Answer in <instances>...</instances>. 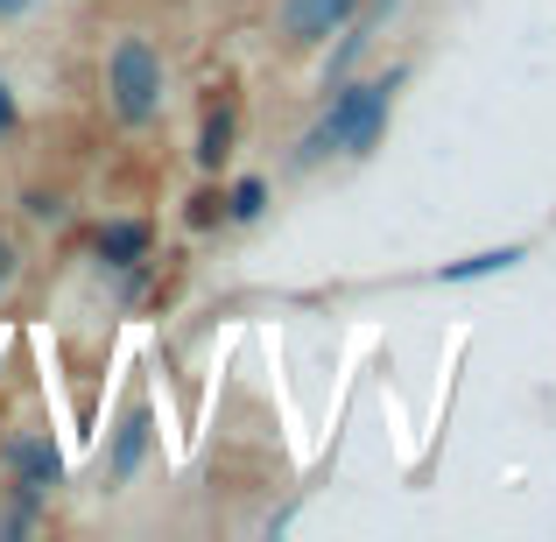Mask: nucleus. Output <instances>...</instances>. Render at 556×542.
<instances>
[{
    "instance_id": "f257e3e1",
    "label": "nucleus",
    "mask_w": 556,
    "mask_h": 542,
    "mask_svg": "<svg viewBox=\"0 0 556 542\" xmlns=\"http://www.w3.org/2000/svg\"><path fill=\"white\" fill-rule=\"evenodd\" d=\"M388 92H394V78L345 85V92L331 99V113L317 121V135L303 141V163H311V155H331V149H374L380 121H388Z\"/></svg>"
},
{
    "instance_id": "f03ea898",
    "label": "nucleus",
    "mask_w": 556,
    "mask_h": 542,
    "mask_svg": "<svg viewBox=\"0 0 556 542\" xmlns=\"http://www.w3.org/2000/svg\"><path fill=\"white\" fill-rule=\"evenodd\" d=\"M113 106H121V121H149L163 106V64H155L149 42H121L113 50Z\"/></svg>"
},
{
    "instance_id": "7ed1b4c3",
    "label": "nucleus",
    "mask_w": 556,
    "mask_h": 542,
    "mask_svg": "<svg viewBox=\"0 0 556 542\" xmlns=\"http://www.w3.org/2000/svg\"><path fill=\"white\" fill-rule=\"evenodd\" d=\"M56 479H64V458H56L50 437H28V444H14V487H22L28 501H42Z\"/></svg>"
},
{
    "instance_id": "20e7f679",
    "label": "nucleus",
    "mask_w": 556,
    "mask_h": 542,
    "mask_svg": "<svg viewBox=\"0 0 556 542\" xmlns=\"http://www.w3.org/2000/svg\"><path fill=\"white\" fill-rule=\"evenodd\" d=\"M353 8H359V0H289V8H282V28L296 42H311V36H325V28H339Z\"/></svg>"
},
{
    "instance_id": "39448f33",
    "label": "nucleus",
    "mask_w": 556,
    "mask_h": 542,
    "mask_svg": "<svg viewBox=\"0 0 556 542\" xmlns=\"http://www.w3.org/2000/svg\"><path fill=\"white\" fill-rule=\"evenodd\" d=\"M141 254H149V226H135V218H121V226L99 232V261H113V268H135Z\"/></svg>"
},
{
    "instance_id": "423d86ee",
    "label": "nucleus",
    "mask_w": 556,
    "mask_h": 542,
    "mask_svg": "<svg viewBox=\"0 0 556 542\" xmlns=\"http://www.w3.org/2000/svg\"><path fill=\"white\" fill-rule=\"evenodd\" d=\"M515 261H521V247H493V254L451 261V268H444V282H479V275H501V268H515Z\"/></svg>"
},
{
    "instance_id": "0eeeda50",
    "label": "nucleus",
    "mask_w": 556,
    "mask_h": 542,
    "mask_svg": "<svg viewBox=\"0 0 556 542\" xmlns=\"http://www.w3.org/2000/svg\"><path fill=\"white\" fill-rule=\"evenodd\" d=\"M141 444H149V416H141V408H135V416H127L121 423V444H113V472H135V465H141Z\"/></svg>"
},
{
    "instance_id": "6e6552de",
    "label": "nucleus",
    "mask_w": 556,
    "mask_h": 542,
    "mask_svg": "<svg viewBox=\"0 0 556 542\" xmlns=\"http://www.w3.org/2000/svg\"><path fill=\"white\" fill-rule=\"evenodd\" d=\"M226 141H232V121H226V113H212V127H204V141H198V163L212 169L218 155H226Z\"/></svg>"
},
{
    "instance_id": "1a4fd4ad",
    "label": "nucleus",
    "mask_w": 556,
    "mask_h": 542,
    "mask_svg": "<svg viewBox=\"0 0 556 542\" xmlns=\"http://www.w3.org/2000/svg\"><path fill=\"white\" fill-rule=\"evenodd\" d=\"M261 204H268V190H261L254 177H247V184H232V218H254Z\"/></svg>"
},
{
    "instance_id": "9d476101",
    "label": "nucleus",
    "mask_w": 556,
    "mask_h": 542,
    "mask_svg": "<svg viewBox=\"0 0 556 542\" xmlns=\"http://www.w3.org/2000/svg\"><path fill=\"white\" fill-rule=\"evenodd\" d=\"M8 127H14V92L0 85V135H8Z\"/></svg>"
},
{
    "instance_id": "9b49d317",
    "label": "nucleus",
    "mask_w": 556,
    "mask_h": 542,
    "mask_svg": "<svg viewBox=\"0 0 556 542\" xmlns=\"http://www.w3.org/2000/svg\"><path fill=\"white\" fill-rule=\"evenodd\" d=\"M8 275H14V254H8V240H0V289H8Z\"/></svg>"
},
{
    "instance_id": "f8f14e48",
    "label": "nucleus",
    "mask_w": 556,
    "mask_h": 542,
    "mask_svg": "<svg viewBox=\"0 0 556 542\" xmlns=\"http://www.w3.org/2000/svg\"><path fill=\"white\" fill-rule=\"evenodd\" d=\"M0 8H22V0H0Z\"/></svg>"
}]
</instances>
